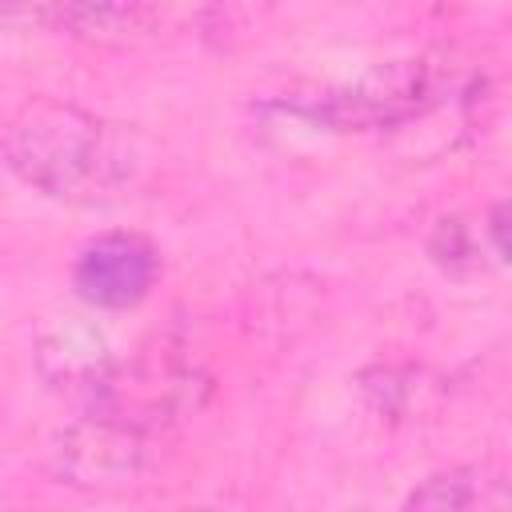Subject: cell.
Wrapping results in <instances>:
<instances>
[{
	"mask_svg": "<svg viewBox=\"0 0 512 512\" xmlns=\"http://www.w3.org/2000/svg\"><path fill=\"white\" fill-rule=\"evenodd\" d=\"M4 164L28 188L64 204L116 200L136 176V140L80 104L36 96L4 128Z\"/></svg>",
	"mask_w": 512,
	"mask_h": 512,
	"instance_id": "cell-1",
	"label": "cell"
},
{
	"mask_svg": "<svg viewBox=\"0 0 512 512\" xmlns=\"http://www.w3.org/2000/svg\"><path fill=\"white\" fill-rule=\"evenodd\" d=\"M52 472L60 484L80 492H128L140 488L156 460H160V436L112 416V412H88L84 420L68 424L52 440Z\"/></svg>",
	"mask_w": 512,
	"mask_h": 512,
	"instance_id": "cell-2",
	"label": "cell"
},
{
	"mask_svg": "<svg viewBox=\"0 0 512 512\" xmlns=\"http://www.w3.org/2000/svg\"><path fill=\"white\" fill-rule=\"evenodd\" d=\"M208 396L212 376L192 356H184V348H160L148 352L132 372L112 368L108 384L92 396V408L124 416L160 436L164 428L192 420L208 404Z\"/></svg>",
	"mask_w": 512,
	"mask_h": 512,
	"instance_id": "cell-3",
	"label": "cell"
},
{
	"mask_svg": "<svg viewBox=\"0 0 512 512\" xmlns=\"http://www.w3.org/2000/svg\"><path fill=\"white\" fill-rule=\"evenodd\" d=\"M428 104H432V72L420 60H392L364 72L348 88L320 92L316 100L292 108L332 132H368V128L404 124L420 116Z\"/></svg>",
	"mask_w": 512,
	"mask_h": 512,
	"instance_id": "cell-4",
	"label": "cell"
},
{
	"mask_svg": "<svg viewBox=\"0 0 512 512\" xmlns=\"http://www.w3.org/2000/svg\"><path fill=\"white\" fill-rule=\"evenodd\" d=\"M160 276V252L136 232H104L88 240L72 264V288L96 308L140 304Z\"/></svg>",
	"mask_w": 512,
	"mask_h": 512,
	"instance_id": "cell-5",
	"label": "cell"
},
{
	"mask_svg": "<svg viewBox=\"0 0 512 512\" xmlns=\"http://www.w3.org/2000/svg\"><path fill=\"white\" fill-rule=\"evenodd\" d=\"M32 360H36V372L52 388L88 396V400L108 384L116 368L108 336L92 320H80V316H56L40 324L32 340Z\"/></svg>",
	"mask_w": 512,
	"mask_h": 512,
	"instance_id": "cell-6",
	"label": "cell"
},
{
	"mask_svg": "<svg viewBox=\"0 0 512 512\" xmlns=\"http://www.w3.org/2000/svg\"><path fill=\"white\" fill-rule=\"evenodd\" d=\"M504 480L484 468V464H460L448 472L428 476L420 488L408 492L404 508H420V512H460V508H476V504H504Z\"/></svg>",
	"mask_w": 512,
	"mask_h": 512,
	"instance_id": "cell-7",
	"label": "cell"
},
{
	"mask_svg": "<svg viewBox=\"0 0 512 512\" xmlns=\"http://www.w3.org/2000/svg\"><path fill=\"white\" fill-rule=\"evenodd\" d=\"M52 20L80 40L112 44V40H128V32L148 28L152 8L148 0H56Z\"/></svg>",
	"mask_w": 512,
	"mask_h": 512,
	"instance_id": "cell-8",
	"label": "cell"
},
{
	"mask_svg": "<svg viewBox=\"0 0 512 512\" xmlns=\"http://www.w3.org/2000/svg\"><path fill=\"white\" fill-rule=\"evenodd\" d=\"M484 252L492 256L488 236H484V220L444 216V220L432 228V236H428V256H432L444 272H456V276L480 272V268H484ZM492 264H496V256H492Z\"/></svg>",
	"mask_w": 512,
	"mask_h": 512,
	"instance_id": "cell-9",
	"label": "cell"
},
{
	"mask_svg": "<svg viewBox=\"0 0 512 512\" xmlns=\"http://www.w3.org/2000/svg\"><path fill=\"white\" fill-rule=\"evenodd\" d=\"M360 392L364 400L372 404V412L388 416V420H400L412 412V400L420 392L416 384V372L412 368H400V364H376L368 372H360Z\"/></svg>",
	"mask_w": 512,
	"mask_h": 512,
	"instance_id": "cell-10",
	"label": "cell"
},
{
	"mask_svg": "<svg viewBox=\"0 0 512 512\" xmlns=\"http://www.w3.org/2000/svg\"><path fill=\"white\" fill-rule=\"evenodd\" d=\"M272 8V0H212L208 4V32H248Z\"/></svg>",
	"mask_w": 512,
	"mask_h": 512,
	"instance_id": "cell-11",
	"label": "cell"
},
{
	"mask_svg": "<svg viewBox=\"0 0 512 512\" xmlns=\"http://www.w3.org/2000/svg\"><path fill=\"white\" fill-rule=\"evenodd\" d=\"M52 20L36 0H0V32H36Z\"/></svg>",
	"mask_w": 512,
	"mask_h": 512,
	"instance_id": "cell-12",
	"label": "cell"
}]
</instances>
